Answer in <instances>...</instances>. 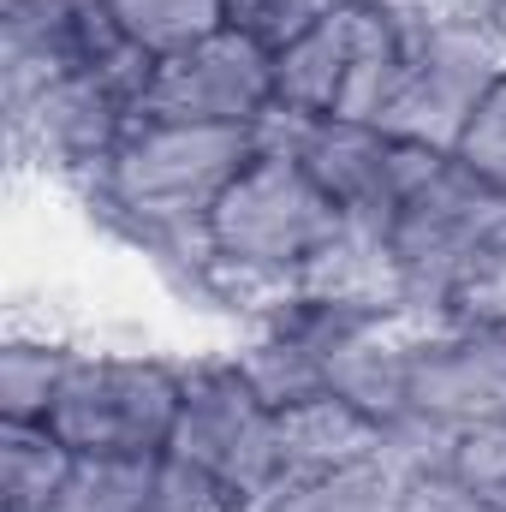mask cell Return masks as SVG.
Wrapping results in <instances>:
<instances>
[{"label":"cell","mask_w":506,"mask_h":512,"mask_svg":"<svg viewBox=\"0 0 506 512\" xmlns=\"http://www.w3.org/2000/svg\"><path fill=\"white\" fill-rule=\"evenodd\" d=\"M256 149H262V126H161V120H137L84 197L114 233H126L137 251H149L161 268H173V274L215 292L209 221H215L221 197L233 191V179L251 167Z\"/></svg>","instance_id":"6da1fadb"},{"label":"cell","mask_w":506,"mask_h":512,"mask_svg":"<svg viewBox=\"0 0 506 512\" xmlns=\"http://www.w3.org/2000/svg\"><path fill=\"white\" fill-rule=\"evenodd\" d=\"M411 316L506 328V191L459 155H429L387 239Z\"/></svg>","instance_id":"7a4b0ae2"},{"label":"cell","mask_w":506,"mask_h":512,"mask_svg":"<svg viewBox=\"0 0 506 512\" xmlns=\"http://www.w3.org/2000/svg\"><path fill=\"white\" fill-rule=\"evenodd\" d=\"M346 209L322 191V179L280 143L262 137L251 167L233 179L209 221L215 292H268L286 298L322 256L346 239Z\"/></svg>","instance_id":"3957f363"},{"label":"cell","mask_w":506,"mask_h":512,"mask_svg":"<svg viewBox=\"0 0 506 512\" xmlns=\"http://www.w3.org/2000/svg\"><path fill=\"white\" fill-rule=\"evenodd\" d=\"M161 465L167 501L197 512H251L280 483V411L233 358L191 364Z\"/></svg>","instance_id":"277c9868"},{"label":"cell","mask_w":506,"mask_h":512,"mask_svg":"<svg viewBox=\"0 0 506 512\" xmlns=\"http://www.w3.org/2000/svg\"><path fill=\"white\" fill-rule=\"evenodd\" d=\"M405 18V48L387 84L376 126L399 143L453 155L477 108L506 78V36L459 0H423Z\"/></svg>","instance_id":"5b68a950"},{"label":"cell","mask_w":506,"mask_h":512,"mask_svg":"<svg viewBox=\"0 0 506 512\" xmlns=\"http://www.w3.org/2000/svg\"><path fill=\"white\" fill-rule=\"evenodd\" d=\"M149 78H155V54L126 42L114 60L42 84L18 114H6L12 149L90 191L102 167L114 161V149L131 137V126L143 120Z\"/></svg>","instance_id":"8992f818"},{"label":"cell","mask_w":506,"mask_h":512,"mask_svg":"<svg viewBox=\"0 0 506 512\" xmlns=\"http://www.w3.org/2000/svg\"><path fill=\"white\" fill-rule=\"evenodd\" d=\"M399 48H405L399 12L370 6V0H346L316 30H304L298 42H286L274 54V114L376 126Z\"/></svg>","instance_id":"52a82bcc"},{"label":"cell","mask_w":506,"mask_h":512,"mask_svg":"<svg viewBox=\"0 0 506 512\" xmlns=\"http://www.w3.org/2000/svg\"><path fill=\"white\" fill-rule=\"evenodd\" d=\"M185 370L143 352H72L48 429L78 459H161L179 417Z\"/></svg>","instance_id":"ba28073f"},{"label":"cell","mask_w":506,"mask_h":512,"mask_svg":"<svg viewBox=\"0 0 506 512\" xmlns=\"http://www.w3.org/2000/svg\"><path fill=\"white\" fill-rule=\"evenodd\" d=\"M393 417L429 423L441 435H471V429L506 423V328L501 322H429V316H417Z\"/></svg>","instance_id":"9c48e42d"},{"label":"cell","mask_w":506,"mask_h":512,"mask_svg":"<svg viewBox=\"0 0 506 512\" xmlns=\"http://www.w3.org/2000/svg\"><path fill=\"white\" fill-rule=\"evenodd\" d=\"M274 114V54L245 30H215L167 60L143 90V120L161 126H262Z\"/></svg>","instance_id":"30bf717a"},{"label":"cell","mask_w":506,"mask_h":512,"mask_svg":"<svg viewBox=\"0 0 506 512\" xmlns=\"http://www.w3.org/2000/svg\"><path fill=\"white\" fill-rule=\"evenodd\" d=\"M108 0H0V78L6 114H18L42 84L102 66L126 48Z\"/></svg>","instance_id":"8fae6325"},{"label":"cell","mask_w":506,"mask_h":512,"mask_svg":"<svg viewBox=\"0 0 506 512\" xmlns=\"http://www.w3.org/2000/svg\"><path fill=\"white\" fill-rule=\"evenodd\" d=\"M381 459V423L340 399V393H316L280 411V483L286 477H328L346 465H370Z\"/></svg>","instance_id":"7c38bea8"},{"label":"cell","mask_w":506,"mask_h":512,"mask_svg":"<svg viewBox=\"0 0 506 512\" xmlns=\"http://www.w3.org/2000/svg\"><path fill=\"white\" fill-rule=\"evenodd\" d=\"M405 495H411V477L393 471L387 459H370L328 477H286L251 512H405Z\"/></svg>","instance_id":"4fadbf2b"},{"label":"cell","mask_w":506,"mask_h":512,"mask_svg":"<svg viewBox=\"0 0 506 512\" xmlns=\"http://www.w3.org/2000/svg\"><path fill=\"white\" fill-rule=\"evenodd\" d=\"M167 465L161 459H72L48 512H161Z\"/></svg>","instance_id":"5bb4252c"},{"label":"cell","mask_w":506,"mask_h":512,"mask_svg":"<svg viewBox=\"0 0 506 512\" xmlns=\"http://www.w3.org/2000/svg\"><path fill=\"white\" fill-rule=\"evenodd\" d=\"M72 459L48 423H0V512H48Z\"/></svg>","instance_id":"9a60e30c"},{"label":"cell","mask_w":506,"mask_h":512,"mask_svg":"<svg viewBox=\"0 0 506 512\" xmlns=\"http://www.w3.org/2000/svg\"><path fill=\"white\" fill-rule=\"evenodd\" d=\"M78 346L60 340H6L0 352V423H48V405L66 382Z\"/></svg>","instance_id":"2e32d148"},{"label":"cell","mask_w":506,"mask_h":512,"mask_svg":"<svg viewBox=\"0 0 506 512\" xmlns=\"http://www.w3.org/2000/svg\"><path fill=\"white\" fill-rule=\"evenodd\" d=\"M108 6H114L120 30L155 60L227 30V0H108Z\"/></svg>","instance_id":"e0dca14e"},{"label":"cell","mask_w":506,"mask_h":512,"mask_svg":"<svg viewBox=\"0 0 506 512\" xmlns=\"http://www.w3.org/2000/svg\"><path fill=\"white\" fill-rule=\"evenodd\" d=\"M340 6L346 0H227V30H245L268 54H280L286 42H298Z\"/></svg>","instance_id":"ac0fdd59"},{"label":"cell","mask_w":506,"mask_h":512,"mask_svg":"<svg viewBox=\"0 0 506 512\" xmlns=\"http://www.w3.org/2000/svg\"><path fill=\"white\" fill-rule=\"evenodd\" d=\"M447 483H459L465 495H477L489 512H506V423L471 429V435L453 441Z\"/></svg>","instance_id":"d6986e66"},{"label":"cell","mask_w":506,"mask_h":512,"mask_svg":"<svg viewBox=\"0 0 506 512\" xmlns=\"http://www.w3.org/2000/svg\"><path fill=\"white\" fill-rule=\"evenodd\" d=\"M471 173H483L495 191H506V78L495 84V96L477 108V120L465 131V143L453 149Z\"/></svg>","instance_id":"ffe728a7"},{"label":"cell","mask_w":506,"mask_h":512,"mask_svg":"<svg viewBox=\"0 0 506 512\" xmlns=\"http://www.w3.org/2000/svg\"><path fill=\"white\" fill-rule=\"evenodd\" d=\"M405 512H489V507L477 495H465L459 483H447V477H423V483H411Z\"/></svg>","instance_id":"44dd1931"},{"label":"cell","mask_w":506,"mask_h":512,"mask_svg":"<svg viewBox=\"0 0 506 512\" xmlns=\"http://www.w3.org/2000/svg\"><path fill=\"white\" fill-rule=\"evenodd\" d=\"M370 6H387V12H417L423 0H370Z\"/></svg>","instance_id":"7402d4cb"},{"label":"cell","mask_w":506,"mask_h":512,"mask_svg":"<svg viewBox=\"0 0 506 512\" xmlns=\"http://www.w3.org/2000/svg\"><path fill=\"white\" fill-rule=\"evenodd\" d=\"M161 512H197V507H179V501H167V507H161Z\"/></svg>","instance_id":"603a6c76"},{"label":"cell","mask_w":506,"mask_h":512,"mask_svg":"<svg viewBox=\"0 0 506 512\" xmlns=\"http://www.w3.org/2000/svg\"><path fill=\"white\" fill-rule=\"evenodd\" d=\"M465 6H477V0H465Z\"/></svg>","instance_id":"cb8c5ba5"}]
</instances>
